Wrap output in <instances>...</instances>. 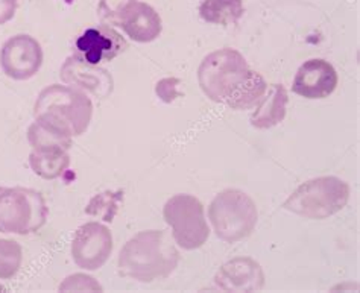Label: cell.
I'll list each match as a JSON object with an SVG mask.
<instances>
[{
    "label": "cell",
    "instance_id": "cell-9",
    "mask_svg": "<svg viewBox=\"0 0 360 293\" xmlns=\"http://www.w3.org/2000/svg\"><path fill=\"white\" fill-rule=\"evenodd\" d=\"M112 252V235L105 225L89 222L79 226L72 240V257L77 266L85 271H98Z\"/></svg>",
    "mask_w": 360,
    "mask_h": 293
},
{
    "label": "cell",
    "instance_id": "cell-23",
    "mask_svg": "<svg viewBox=\"0 0 360 293\" xmlns=\"http://www.w3.org/2000/svg\"><path fill=\"white\" fill-rule=\"evenodd\" d=\"M18 6V0H0V26L13 20Z\"/></svg>",
    "mask_w": 360,
    "mask_h": 293
},
{
    "label": "cell",
    "instance_id": "cell-11",
    "mask_svg": "<svg viewBox=\"0 0 360 293\" xmlns=\"http://www.w3.org/2000/svg\"><path fill=\"white\" fill-rule=\"evenodd\" d=\"M338 72L326 60H309L298 69L292 84V91L298 96L316 100L326 99L338 87Z\"/></svg>",
    "mask_w": 360,
    "mask_h": 293
},
{
    "label": "cell",
    "instance_id": "cell-5",
    "mask_svg": "<svg viewBox=\"0 0 360 293\" xmlns=\"http://www.w3.org/2000/svg\"><path fill=\"white\" fill-rule=\"evenodd\" d=\"M208 219L217 237L226 243H236L254 231L259 211L250 195L238 188H226L208 207Z\"/></svg>",
    "mask_w": 360,
    "mask_h": 293
},
{
    "label": "cell",
    "instance_id": "cell-1",
    "mask_svg": "<svg viewBox=\"0 0 360 293\" xmlns=\"http://www.w3.org/2000/svg\"><path fill=\"white\" fill-rule=\"evenodd\" d=\"M198 82L208 99L236 111L259 105L268 91L262 74L251 70L245 56L230 47L205 56L198 69Z\"/></svg>",
    "mask_w": 360,
    "mask_h": 293
},
{
    "label": "cell",
    "instance_id": "cell-19",
    "mask_svg": "<svg viewBox=\"0 0 360 293\" xmlns=\"http://www.w3.org/2000/svg\"><path fill=\"white\" fill-rule=\"evenodd\" d=\"M23 251L20 243L9 239H0V280L13 278L20 271Z\"/></svg>",
    "mask_w": 360,
    "mask_h": 293
},
{
    "label": "cell",
    "instance_id": "cell-16",
    "mask_svg": "<svg viewBox=\"0 0 360 293\" xmlns=\"http://www.w3.org/2000/svg\"><path fill=\"white\" fill-rule=\"evenodd\" d=\"M30 164L34 174L44 179H55L68 170L70 164V157L68 149L64 148L32 149L30 155Z\"/></svg>",
    "mask_w": 360,
    "mask_h": 293
},
{
    "label": "cell",
    "instance_id": "cell-6",
    "mask_svg": "<svg viewBox=\"0 0 360 293\" xmlns=\"http://www.w3.org/2000/svg\"><path fill=\"white\" fill-rule=\"evenodd\" d=\"M49 209L40 192L25 187H0V233L26 235L41 230Z\"/></svg>",
    "mask_w": 360,
    "mask_h": 293
},
{
    "label": "cell",
    "instance_id": "cell-15",
    "mask_svg": "<svg viewBox=\"0 0 360 293\" xmlns=\"http://www.w3.org/2000/svg\"><path fill=\"white\" fill-rule=\"evenodd\" d=\"M289 96L281 84H272L263 96L257 110L252 112L251 125L257 129H269L277 126L286 117Z\"/></svg>",
    "mask_w": 360,
    "mask_h": 293
},
{
    "label": "cell",
    "instance_id": "cell-8",
    "mask_svg": "<svg viewBox=\"0 0 360 293\" xmlns=\"http://www.w3.org/2000/svg\"><path fill=\"white\" fill-rule=\"evenodd\" d=\"M43 64V49L34 37L18 34L11 37L0 51V67L8 78L27 81L34 78Z\"/></svg>",
    "mask_w": 360,
    "mask_h": 293
},
{
    "label": "cell",
    "instance_id": "cell-3",
    "mask_svg": "<svg viewBox=\"0 0 360 293\" xmlns=\"http://www.w3.org/2000/svg\"><path fill=\"white\" fill-rule=\"evenodd\" d=\"M34 115L41 125L73 138L87 131L93 116V103L81 90L55 84L39 94Z\"/></svg>",
    "mask_w": 360,
    "mask_h": 293
},
{
    "label": "cell",
    "instance_id": "cell-4",
    "mask_svg": "<svg viewBox=\"0 0 360 293\" xmlns=\"http://www.w3.org/2000/svg\"><path fill=\"white\" fill-rule=\"evenodd\" d=\"M349 185L336 176H319L301 184L283 209L310 221H324L339 213L349 200Z\"/></svg>",
    "mask_w": 360,
    "mask_h": 293
},
{
    "label": "cell",
    "instance_id": "cell-2",
    "mask_svg": "<svg viewBox=\"0 0 360 293\" xmlns=\"http://www.w3.org/2000/svg\"><path fill=\"white\" fill-rule=\"evenodd\" d=\"M179 263V252L167 233L149 230L129 239L119 255V273L140 282L167 278Z\"/></svg>",
    "mask_w": 360,
    "mask_h": 293
},
{
    "label": "cell",
    "instance_id": "cell-12",
    "mask_svg": "<svg viewBox=\"0 0 360 293\" xmlns=\"http://www.w3.org/2000/svg\"><path fill=\"white\" fill-rule=\"evenodd\" d=\"M61 79L79 90H87L98 99H107L115 89L111 74L98 65H90L72 55L61 67Z\"/></svg>",
    "mask_w": 360,
    "mask_h": 293
},
{
    "label": "cell",
    "instance_id": "cell-21",
    "mask_svg": "<svg viewBox=\"0 0 360 293\" xmlns=\"http://www.w3.org/2000/svg\"><path fill=\"white\" fill-rule=\"evenodd\" d=\"M60 292H103V289L94 278L84 273H75L61 282Z\"/></svg>",
    "mask_w": 360,
    "mask_h": 293
},
{
    "label": "cell",
    "instance_id": "cell-13",
    "mask_svg": "<svg viewBox=\"0 0 360 293\" xmlns=\"http://www.w3.org/2000/svg\"><path fill=\"white\" fill-rule=\"evenodd\" d=\"M264 285V273L252 259H234L221 268L216 286L224 292H257Z\"/></svg>",
    "mask_w": 360,
    "mask_h": 293
},
{
    "label": "cell",
    "instance_id": "cell-22",
    "mask_svg": "<svg viewBox=\"0 0 360 293\" xmlns=\"http://www.w3.org/2000/svg\"><path fill=\"white\" fill-rule=\"evenodd\" d=\"M178 84H179L178 79H170V87H167V79H163L157 84L155 91L165 102H172L179 96V93L176 90Z\"/></svg>",
    "mask_w": 360,
    "mask_h": 293
},
{
    "label": "cell",
    "instance_id": "cell-20",
    "mask_svg": "<svg viewBox=\"0 0 360 293\" xmlns=\"http://www.w3.org/2000/svg\"><path fill=\"white\" fill-rule=\"evenodd\" d=\"M136 0H99L98 15L107 26H120L123 15L127 14Z\"/></svg>",
    "mask_w": 360,
    "mask_h": 293
},
{
    "label": "cell",
    "instance_id": "cell-18",
    "mask_svg": "<svg viewBox=\"0 0 360 293\" xmlns=\"http://www.w3.org/2000/svg\"><path fill=\"white\" fill-rule=\"evenodd\" d=\"M27 140L32 146V149H46V148H64L70 149L72 140L65 137L60 132H56L51 128L41 125L40 122H34V124L27 129Z\"/></svg>",
    "mask_w": 360,
    "mask_h": 293
},
{
    "label": "cell",
    "instance_id": "cell-17",
    "mask_svg": "<svg viewBox=\"0 0 360 293\" xmlns=\"http://www.w3.org/2000/svg\"><path fill=\"white\" fill-rule=\"evenodd\" d=\"M200 15L212 25L236 23L243 15V0H202Z\"/></svg>",
    "mask_w": 360,
    "mask_h": 293
},
{
    "label": "cell",
    "instance_id": "cell-14",
    "mask_svg": "<svg viewBox=\"0 0 360 293\" xmlns=\"http://www.w3.org/2000/svg\"><path fill=\"white\" fill-rule=\"evenodd\" d=\"M120 27L131 40L137 43H150L160 37L163 31V23L153 6L136 0L123 15Z\"/></svg>",
    "mask_w": 360,
    "mask_h": 293
},
{
    "label": "cell",
    "instance_id": "cell-7",
    "mask_svg": "<svg viewBox=\"0 0 360 293\" xmlns=\"http://www.w3.org/2000/svg\"><path fill=\"white\" fill-rule=\"evenodd\" d=\"M163 216L166 223L172 228V237L178 247L193 251L204 247L210 228H208L204 205L198 197L179 193L165 204Z\"/></svg>",
    "mask_w": 360,
    "mask_h": 293
},
{
    "label": "cell",
    "instance_id": "cell-10",
    "mask_svg": "<svg viewBox=\"0 0 360 293\" xmlns=\"http://www.w3.org/2000/svg\"><path fill=\"white\" fill-rule=\"evenodd\" d=\"M128 49V43L111 26L99 25L82 31L75 40V56L90 65L108 63Z\"/></svg>",
    "mask_w": 360,
    "mask_h": 293
}]
</instances>
